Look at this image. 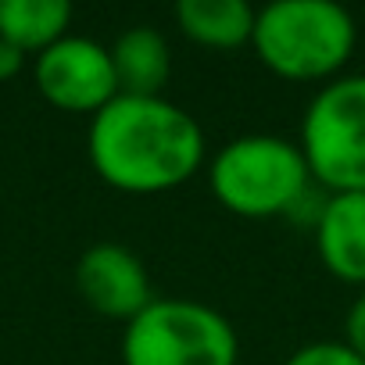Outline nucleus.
Returning a JSON list of instances; mask_svg holds the SVG:
<instances>
[{"label":"nucleus","instance_id":"f257e3e1","mask_svg":"<svg viewBox=\"0 0 365 365\" xmlns=\"http://www.w3.org/2000/svg\"><path fill=\"white\" fill-rule=\"evenodd\" d=\"M86 150L93 172L122 194L182 187L205 161V129L165 97L118 93L90 118Z\"/></svg>","mask_w":365,"mask_h":365},{"label":"nucleus","instance_id":"f03ea898","mask_svg":"<svg viewBox=\"0 0 365 365\" xmlns=\"http://www.w3.org/2000/svg\"><path fill=\"white\" fill-rule=\"evenodd\" d=\"M354 40V19L333 0H276L255 15L251 47L269 72L315 83L347 65Z\"/></svg>","mask_w":365,"mask_h":365},{"label":"nucleus","instance_id":"7ed1b4c3","mask_svg":"<svg viewBox=\"0 0 365 365\" xmlns=\"http://www.w3.org/2000/svg\"><path fill=\"white\" fill-rule=\"evenodd\" d=\"M208 187L226 212L244 219H272L290 215V208L312 187V172L301 143L251 133L230 140L215 154L208 168Z\"/></svg>","mask_w":365,"mask_h":365},{"label":"nucleus","instance_id":"20e7f679","mask_svg":"<svg viewBox=\"0 0 365 365\" xmlns=\"http://www.w3.org/2000/svg\"><path fill=\"white\" fill-rule=\"evenodd\" d=\"M230 319L201 301H150L122 333V365H237Z\"/></svg>","mask_w":365,"mask_h":365},{"label":"nucleus","instance_id":"39448f33","mask_svg":"<svg viewBox=\"0 0 365 365\" xmlns=\"http://www.w3.org/2000/svg\"><path fill=\"white\" fill-rule=\"evenodd\" d=\"M301 154L329 194H365V76L326 83L304 108Z\"/></svg>","mask_w":365,"mask_h":365},{"label":"nucleus","instance_id":"423d86ee","mask_svg":"<svg viewBox=\"0 0 365 365\" xmlns=\"http://www.w3.org/2000/svg\"><path fill=\"white\" fill-rule=\"evenodd\" d=\"M36 90L61 111L97 115L118 97L111 51L90 36H65L36 54Z\"/></svg>","mask_w":365,"mask_h":365},{"label":"nucleus","instance_id":"0eeeda50","mask_svg":"<svg viewBox=\"0 0 365 365\" xmlns=\"http://www.w3.org/2000/svg\"><path fill=\"white\" fill-rule=\"evenodd\" d=\"M76 287L97 315L118 319V322L136 319L154 301L150 276H147L140 255L125 244L86 247L76 262Z\"/></svg>","mask_w":365,"mask_h":365},{"label":"nucleus","instance_id":"6e6552de","mask_svg":"<svg viewBox=\"0 0 365 365\" xmlns=\"http://www.w3.org/2000/svg\"><path fill=\"white\" fill-rule=\"evenodd\" d=\"M312 233L322 265L336 279L365 287V194H329Z\"/></svg>","mask_w":365,"mask_h":365},{"label":"nucleus","instance_id":"1a4fd4ad","mask_svg":"<svg viewBox=\"0 0 365 365\" xmlns=\"http://www.w3.org/2000/svg\"><path fill=\"white\" fill-rule=\"evenodd\" d=\"M111 65H115L118 93H125V97H161L168 72H172V54H168L165 36L154 26H136V29H125L115 40Z\"/></svg>","mask_w":365,"mask_h":365},{"label":"nucleus","instance_id":"9d476101","mask_svg":"<svg viewBox=\"0 0 365 365\" xmlns=\"http://www.w3.org/2000/svg\"><path fill=\"white\" fill-rule=\"evenodd\" d=\"M255 15L258 11H251V4H244V0H179L175 4V22L182 36L215 51L251 43Z\"/></svg>","mask_w":365,"mask_h":365},{"label":"nucleus","instance_id":"9b49d317","mask_svg":"<svg viewBox=\"0 0 365 365\" xmlns=\"http://www.w3.org/2000/svg\"><path fill=\"white\" fill-rule=\"evenodd\" d=\"M68 0H0V40L26 54H43L68 36Z\"/></svg>","mask_w":365,"mask_h":365},{"label":"nucleus","instance_id":"f8f14e48","mask_svg":"<svg viewBox=\"0 0 365 365\" xmlns=\"http://www.w3.org/2000/svg\"><path fill=\"white\" fill-rule=\"evenodd\" d=\"M287 365H365V358H358L347 344L336 340H312L304 347H297Z\"/></svg>","mask_w":365,"mask_h":365},{"label":"nucleus","instance_id":"ddd939ff","mask_svg":"<svg viewBox=\"0 0 365 365\" xmlns=\"http://www.w3.org/2000/svg\"><path fill=\"white\" fill-rule=\"evenodd\" d=\"M344 344L365 358V290L354 297V304L347 308V319H344Z\"/></svg>","mask_w":365,"mask_h":365},{"label":"nucleus","instance_id":"4468645a","mask_svg":"<svg viewBox=\"0 0 365 365\" xmlns=\"http://www.w3.org/2000/svg\"><path fill=\"white\" fill-rule=\"evenodd\" d=\"M22 65H26V51H19V47L8 43V40H0V83L15 79V76L22 72Z\"/></svg>","mask_w":365,"mask_h":365}]
</instances>
